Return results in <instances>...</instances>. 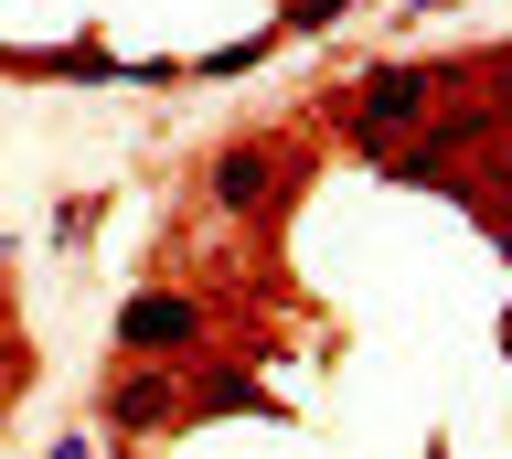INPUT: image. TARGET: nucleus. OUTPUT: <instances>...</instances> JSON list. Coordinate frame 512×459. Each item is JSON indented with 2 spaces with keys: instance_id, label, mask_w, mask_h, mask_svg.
I'll use <instances>...</instances> for the list:
<instances>
[{
  "instance_id": "4",
  "label": "nucleus",
  "mask_w": 512,
  "mask_h": 459,
  "mask_svg": "<svg viewBox=\"0 0 512 459\" xmlns=\"http://www.w3.org/2000/svg\"><path fill=\"white\" fill-rule=\"evenodd\" d=\"M118 353L192 363V353H203V299H192V289H139V299L118 310Z\"/></svg>"
},
{
  "instance_id": "2",
  "label": "nucleus",
  "mask_w": 512,
  "mask_h": 459,
  "mask_svg": "<svg viewBox=\"0 0 512 459\" xmlns=\"http://www.w3.org/2000/svg\"><path fill=\"white\" fill-rule=\"evenodd\" d=\"M448 86H459V65H374V75L342 97V139L363 150V161H384V139H406Z\"/></svg>"
},
{
  "instance_id": "1",
  "label": "nucleus",
  "mask_w": 512,
  "mask_h": 459,
  "mask_svg": "<svg viewBox=\"0 0 512 459\" xmlns=\"http://www.w3.org/2000/svg\"><path fill=\"white\" fill-rule=\"evenodd\" d=\"M310 182V161H299V139L288 129H256V139H224L214 171H203V193H214V214H235V225H256V214H278L288 193Z\"/></svg>"
},
{
  "instance_id": "8",
  "label": "nucleus",
  "mask_w": 512,
  "mask_h": 459,
  "mask_svg": "<svg viewBox=\"0 0 512 459\" xmlns=\"http://www.w3.org/2000/svg\"><path fill=\"white\" fill-rule=\"evenodd\" d=\"M427 11H459V0H406V22H427Z\"/></svg>"
},
{
  "instance_id": "5",
  "label": "nucleus",
  "mask_w": 512,
  "mask_h": 459,
  "mask_svg": "<svg viewBox=\"0 0 512 459\" xmlns=\"http://www.w3.org/2000/svg\"><path fill=\"white\" fill-rule=\"evenodd\" d=\"M192 417H224V406H256V417H267V395H256V374H235V363H203V374H192Z\"/></svg>"
},
{
  "instance_id": "3",
  "label": "nucleus",
  "mask_w": 512,
  "mask_h": 459,
  "mask_svg": "<svg viewBox=\"0 0 512 459\" xmlns=\"http://www.w3.org/2000/svg\"><path fill=\"white\" fill-rule=\"evenodd\" d=\"M160 427H192V395L160 353H128L107 374V438H160Z\"/></svg>"
},
{
  "instance_id": "6",
  "label": "nucleus",
  "mask_w": 512,
  "mask_h": 459,
  "mask_svg": "<svg viewBox=\"0 0 512 459\" xmlns=\"http://www.w3.org/2000/svg\"><path fill=\"white\" fill-rule=\"evenodd\" d=\"M342 11H363V0H288V11H278V33H331Z\"/></svg>"
},
{
  "instance_id": "7",
  "label": "nucleus",
  "mask_w": 512,
  "mask_h": 459,
  "mask_svg": "<svg viewBox=\"0 0 512 459\" xmlns=\"http://www.w3.org/2000/svg\"><path fill=\"white\" fill-rule=\"evenodd\" d=\"M86 235H96V193H64L54 203V246H86Z\"/></svg>"
}]
</instances>
